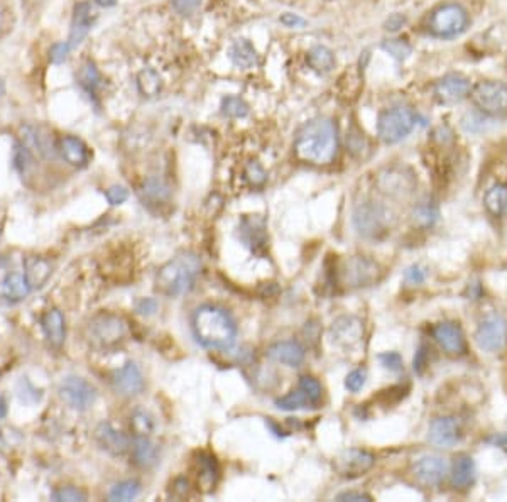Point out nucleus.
Masks as SVG:
<instances>
[{"label": "nucleus", "instance_id": "1", "mask_svg": "<svg viewBox=\"0 0 507 502\" xmlns=\"http://www.w3.org/2000/svg\"><path fill=\"white\" fill-rule=\"evenodd\" d=\"M296 154L311 164H328L337 156L338 135L332 118L318 117L307 122L298 132Z\"/></svg>", "mask_w": 507, "mask_h": 502}, {"label": "nucleus", "instance_id": "2", "mask_svg": "<svg viewBox=\"0 0 507 502\" xmlns=\"http://www.w3.org/2000/svg\"><path fill=\"white\" fill-rule=\"evenodd\" d=\"M196 342L205 349L229 350L237 339V325L233 318L222 308L213 304L200 306L192 318Z\"/></svg>", "mask_w": 507, "mask_h": 502}, {"label": "nucleus", "instance_id": "3", "mask_svg": "<svg viewBox=\"0 0 507 502\" xmlns=\"http://www.w3.org/2000/svg\"><path fill=\"white\" fill-rule=\"evenodd\" d=\"M200 272V257L193 252H181L157 271L156 289L164 296L186 295L193 289Z\"/></svg>", "mask_w": 507, "mask_h": 502}, {"label": "nucleus", "instance_id": "4", "mask_svg": "<svg viewBox=\"0 0 507 502\" xmlns=\"http://www.w3.org/2000/svg\"><path fill=\"white\" fill-rule=\"evenodd\" d=\"M129 335V323L125 318L115 313L95 315L86 325V339L96 349H112L124 342Z\"/></svg>", "mask_w": 507, "mask_h": 502}, {"label": "nucleus", "instance_id": "5", "mask_svg": "<svg viewBox=\"0 0 507 502\" xmlns=\"http://www.w3.org/2000/svg\"><path fill=\"white\" fill-rule=\"evenodd\" d=\"M354 225L359 235L364 239L379 240L391 230V213L386 207L374 202H365L354 211Z\"/></svg>", "mask_w": 507, "mask_h": 502}, {"label": "nucleus", "instance_id": "6", "mask_svg": "<svg viewBox=\"0 0 507 502\" xmlns=\"http://www.w3.org/2000/svg\"><path fill=\"white\" fill-rule=\"evenodd\" d=\"M416 116L408 107H393L384 110L377 120V135L386 144H395L411 134Z\"/></svg>", "mask_w": 507, "mask_h": 502}, {"label": "nucleus", "instance_id": "7", "mask_svg": "<svg viewBox=\"0 0 507 502\" xmlns=\"http://www.w3.org/2000/svg\"><path fill=\"white\" fill-rule=\"evenodd\" d=\"M467 26H469V12L460 3H445L431 14L430 31L437 38H456L467 29Z\"/></svg>", "mask_w": 507, "mask_h": 502}, {"label": "nucleus", "instance_id": "8", "mask_svg": "<svg viewBox=\"0 0 507 502\" xmlns=\"http://www.w3.org/2000/svg\"><path fill=\"white\" fill-rule=\"evenodd\" d=\"M476 343L482 352L497 354L507 345V320L497 311L487 313L476 330Z\"/></svg>", "mask_w": 507, "mask_h": 502}, {"label": "nucleus", "instance_id": "9", "mask_svg": "<svg viewBox=\"0 0 507 502\" xmlns=\"http://www.w3.org/2000/svg\"><path fill=\"white\" fill-rule=\"evenodd\" d=\"M473 103L485 116H502L507 112V85L502 81H480L472 88Z\"/></svg>", "mask_w": 507, "mask_h": 502}, {"label": "nucleus", "instance_id": "10", "mask_svg": "<svg viewBox=\"0 0 507 502\" xmlns=\"http://www.w3.org/2000/svg\"><path fill=\"white\" fill-rule=\"evenodd\" d=\"M341 281L347 288H365L379 281L380 271L379 264L364 256H354L341 266Z\"/></svg>", "mask_w": 507, "mask_h": 502}, {"label": "nucleus", "instance_id": "11", "mask_svg": "<svg viewBox=\"0 0 507 502\" xmlns=\"http://www.w3.org/2000/svg\"><path fill=\"white\" fill-rule=\"evenodd\" d=\"M57 393L71 410L77 411H86L96 399L95 387L90 384L88 381H85L83 378H78V375L64 378L61 381Z\"/></svg>", "mask_w": 507, "mask_h": 502}, {"label": "nucleus", "instance_id": "12", "mask_svg": "<svg viewBox=\"0 0 507 502\" xmlns=\"http://www.w3.org/2000/svg\"><path fill=\"white\" fill-rule=\"evenodd\" d=\"M376 185L379 191L387 196H406L415 189L416 178L408 168L391 166L377 174Z\"/></svg>", "mask_w": 507, "mask_h": 502}, {"label": "nucleus", "instance_id": "13", "mask_svg": "<svg viewBox=\"0 0 507 502\" xmlns=\"http://www.w3.org/2000/svg\"><path fill=\"white\" fill-rule=\"evenodd\" d=\"M470 93H472L470 80L458 73L445 75L434 83V96L443 105H456L463 102L467 96H470Z\"/></svg>", "mask_w": 507, "mask_h": 502}, {"label": "nucleus", "instance_id": "14", "mask_svg": "<svg viewBox=\"0 0 507 502\" xmlns=\"http://www.w3.org/2000/svg\"><path fill=\"white\" fill-rule=\"evenodd\" d=\"M431 336L445 354L460 357L467 352V340L462 326L455 321H441L431 328Z\"/></svg>", "mask_w": 507, "mask_h": 502}, {"label": "nucleus", "instance_id": "15", "mask_svg": "<svg viewBox=\"0 0 507 502\" xmlns=\"http://www.w3.org/2000/svg\"><path fill=\"white\" fill-rule=\"evenodd\" d=\"M330 339L341 349H354L364 339V323L361 318L352 315L337 318L330 328Z\"/></svg>", "mask_w": 507, "mask_h": 502}, {"label": "nucleus", "instance_id": "16", "mask_svg": "<svg viewBox=\"0 0 507 502\" xmlns=\"http://www.w3.org/2000/svg\"><path fill=\"white\" fill-rule=\"evenodd\" d=\"M413 473L423 486L437 487L450 473V464L447 458L438 457V455H424L413 465Z\"/></svg>", "mask_w": 507, "mask_h": 502}, {"label": "nucleus", "instance_id": "17", "mask_svg": "<svg viewBox=\"0 0 507 502\" xmlns=\"http://www.w3.org/2000/svg\"><path fill=\"white\" fill-rule=\"evenodd\" d=\"M376 464V457L370 451L361 450V448H350V450L341 451L335 458V471L343 477H361Z\"/></svg>", "mask_w": 507, "mask_h": 502}, {"label": "nucleus", "instance_id": "18", "mask_svg": "<svg viewBox=\"0 0 507 502\" xmlns=\"http://www.w3.org/2000/svg\"><path fill=\"white\" fill-rule=\"evenodd\" d=\"M428 438L434 447L452 448L462 440V426L453 416H441L431 421Z\"/></svg>", "mask_w": 507, "mask_h": 502}, {"label": "nucleus", "instance_id": "19", "mask_svg": "<svg viewBox=\"0 0 507 502\" xmlns=\"http://www.w3.org/2000/svg\"><path fill=\"white\" fill-rule=\"evenodd\" d=\"M114 389L125 397L138 396L144 389V378L135 362H125L112 378Z\"/></svg>", "mask_w": 507, "mask_h": 502}, {"label": "nucleus", "instance_id": "20", "mask_svg": "<svg viewBox=\"0 0 507 502\" xmlns=\"http://www.w3.org/2000/svg\"><path fill=\"white\" fill-rule=\"evenodd\" d=\"M95 440L102 450L114 457H122L131 450V440L125 433L118 432L110 423H100L95 430Z\"/></svg>", "mask_w": 507, "mask_h": 502}, {"label": "nucleus", "instance_id": "21", "mask_svg": "<svg viewBox=\"0 0 507 502\" xmlns=\"http://www.w3.org/2000/svg\"><path fill=\"white\" fill-rule=\"evenodd\" d=\"M239 230L244 243L250 247L252 252L264 254V250L268 249V232H265L264 218L257 217V215L246 217L240 222Z\"/></svg>", "mask_w": 507, "mask_h": 502}, {"label": "nucleus", "instance_id": "22", "mask_svg": "<svg viewBox=\"0 0 507 502\" xmlns=\"http://www.w3.org/2000/svg\"><path fill=\"white\" fill-rule=\"evenodd\" d=\"M41 326L44 332L48 343L53 349H61L66 339V321H64V315L61 313L57 308L48 310L41 317Z\"/></svg>", "mask_w": 507, "mask_h": 502}, {"label": "nucleus", "instance_id": "23", "mask_svg": "<svg viewBox=\"0 0 507 502\" xmlns=\"http://www.w3.org/2000/svg\"><path fill=\"white\" fill-rule=\"evenodd\" d=\"M268 355L274 362L287 365V367H298L304 360V349L298 342L286 340V342H278L269 347Z\"/></svg>", "mask_w": 507, "mask_h": 502}, {"label": "nucleus", "instance_id": "24", "mask_svg": "<svg viewBox=\"0 0 507 502\" xmlns=\"http://www.w3.org/2000/svg\"><path fill=\"white\" fill-rule=\"evenodd\" d=\"M53 263L46 257L31 256L24 261V278L27 279L31 289H38L44 286V282L51 278Z\"/></svg>", "mask_w": 507, "mask_h": 502}, {"label": "nucleus", "instance_id": "25", "mask_svg": "<svg viewBox=\"0 0 507 502\" xmlns=\"http://www.w3.org/2000/svg\"><path fill=\"white\" fill-rule=\"evenodd\" d=\"M57 150L64 157V161L68 164H71V166L83 168L90 159V153L85 142L81 139L75 137V135H64V137H61L60 142H57Z\"/></svg>", "mask_w": 507, "mask_h": 502}, {"label": "nucleus", "instance_id": "26", "mask_svg": "<svg viewBox=\"0 0 507 502\" xmlns=\"http://www.w3.org/2000/svg\"><path fill=\"white\" fill-rule=\"evenodd\" d=\"M93 17H92V9H90V3L81 2L75 7V16L73 23H71L70 29V38H68V44L70 48H77L81 41L86 38L88 31L92 29Z\"/></svg>", "mask_w": 507, "mask_h": 502}, {"label": "nucleus", "instance_id": "27", "mask_svg": "<svg viewBox=\"0 0 507 502\" xmlns=\"http://www.w3.org/2000/svg\"><path fill=\"white\" fill-rule=\"evenodd\" d=\"M477 477L476 462L470 455H460L452 467V486L455 489H469Z\"/></svg>", "mask_w": 507, "mask_h": 502}, {"label": "nucleus", "instance_id": "28", "mask_svg": "<svg viewBox=\"0 0 507 502\" xmlns=\"http://www.w3.org/2000/svg\"><path fill=\"white\" fill-rule=\"evenodd\" d=\"M132 460L141 468H153L157 464L159 451L157 447L151 442L147 436H135V442L132 445Z\"/></svg>", "mask_w": 507, "mask_h": 502}, {"label": "nucleus", "instance_id": "29", "mask_svg": "<svg viewBox=\"0 0 507 502\" xmlns=\"http://www.w3.org/2000/svg\"><path fill=\"white\" fill-rule=\"evenodd\" d=\"M230 60L240 70H250V68L257 66L259 55L252 42L247 41V39H237L230 46Z\"/></svg>", "mask_w": 507, "mask_h": 502}, {"label": "nucleus", "instance_id": "30", "mask_svg": "<svg viewBox=\"0 0 507 502\" xmlns=\"http://www.w3.org/2000/svg\"><path fill=\"white\" fill-rule=\"evenodd\" d=\"M31 293L27 279L19 272H10L0 282V295L9 301H23Z\"/></svg>", "mask_w": 507, "mask_h": 502}, {"label": "nucleus", "instance_id": "31", "mask_svg": "<svg viewBox=\"0 0 507 502\" xmlns=\"http://www.w3.org/2000/svg\"><path fill=\"white\" fill-rule=\"evenodd\" d=\"M484 207L492 217H504L507 213V185L495 183L485 191Z\"/></svg>", "mask_w": 507, "mask_h": 502}, {"label": "nucleus", "instance_id": "32", "mask_svg": "<svg viewBox=\"0 0 507 502\" xmlns=\"http://www.w3.org/2000/svg\"><path fill=\"white\" fill-rule=\"evenodd\" d=\"M307 63L313 71L325 75L330 73L335 66V56L326 46H313L307 55Z\"/></svg>", "mask_w": 507, "mask_h": 502}, {"label": "nucleus", "instance_id": "33", "mask_svg": "<svg viewBox=\"0 0 507 502\" xmlns=\"http://www.w3.org/2000/svg\"><path fill=\"white\" fill-rule=\"evenodd\" d=\"M141 193L144 202H147L149 205H161V203H166L169 196H171L169 186L159 178L146 179L142 185Z\"/></svg>", "mask_w": 507, "mask_h": 502}, {"label": "nucleus", "instance_id": "34", "mask_svg": "<svg viewBox=\"0 0 507 502\" xmlns=\"http://www.w3.org/2000/svg\"><path fill=\"white\" fill-rule=\"evenodd\" d=\"M198 465V482L200 486L211 489L218 479V464L213 455L200 453L196 458Z\"/></svg>", "mask_w": 507, "mask_h": 502}, {"label": "nucleus", "instance_id": "35", "mask_svg": "<svg viewBox=\"0 0 507 502\" xmlns=\"http://www.w3.org/2000/svg\"><path fill=\"white\" fill-rule=\"evenodd\" d=\"M138 88L142 96L153 98V96H157L161 93L163 80H161L159 73H157L156 70H153V68H144V70L139 71L138 75Z\"/></svg>", "mask_w": 507, "mask_h": 502}, {"label": "nucleus", "instance_id": "36", "mask_svg": "<svg viewBox=\"0 0 507 502\" xmlns=\"http://www.w3.org/2000/svg\"><path fill=\"white\" fill-rule=\"evenodd\" d=\"M276 406L283 411H298L308 410V408H316V404L298 387L296 391H291L286 396L276 399Z\"/></svg>", "mask_w": 507, "mask_h": 502}, {"label": "nucleus", "instance_id": "37", "mask_svg": "<svg viewBox=\"0 0 507 502\" xmlns=\"http://www.w3.org/2000/svg\"><path fill=\"white\" fill-rule=\"evenodd\" d=\"M438 218H440L438 205L437 203L430 202V200H428V202L418 203V205L415 207V210H413V222H415L418 227L423 228L433 227L438 222Z\"/></svg>", "mask_w": 507, "mask_h": 502}, {"label": "nucleus", "instance_id": "38", "mask_svg": "<svg viewBox=\"0 0 507 502\" xmlns=\"http://www.w3.org/2000/svg\"><path fill=\"white\" fill-rule=\"evenodd\" d=\"M141 494V482L135 479L122 480V482L115 484L110 489L109 499L110 501H132Z\"/></svg>", "mask_w": 507, "mask_h": 502}, {"label": "nucleus", "instance_id": "39", "mask_svg": "<svg viewBox=\"0 0 507 502\" xmlns=\"http://www.w3.org/2000/svg\"><path fill=\"white\" fill-rule=\"evenodd\" d=\"M222 114L230 118H244L249 116V105L240 96L229 95L222 100Z\"/></svg>", "mask_w": 507, "mask_h": 502}, {"label": "nucleus", "instance_id": "40", "mask_svg": "<svg viewBox=\"0 0 507 502\" xmlns=\"http://www.w3.org/2000/svg\"><path fill=\"white\" fill-rule=\"evenodd\" d=\"M78 78H80L81 87H83L90 95H96V90H99L100 87L102 78H100L99 70H96V66L92 63V61H86L83 66H81Z\"/></svg>", "mask_w": 507, "mask_h": 502}, {"label": "nucleus", "instance_id": "41", "mask_svg": "<svg viewBox=\"0 0 507 502\" xmlns=\"http://www.w3.org/2000/svg\"><path fill=\"white\" fill-rule=\"evenodd\" d=\"M131 430L135 436H149L154 432L153 416L142 410L134 411L131 416Z\"/></svg>", "mask_w": 507, "mask_h": 502}, {"label": "nucleus", "instance_id": "42", "mask_svg": "<svg viewBox=\"0 0 507 502\" xmlns=\"http://www.w3.org/2000/svg\"><path fill=\"white\" fill-rule=\"evenodd\" d=\"M382 49L398 61L406 60L413 51L411 46L406 41H402V39H387V41L382 42Z\"/></svg>", "mask_w": 507, "mask_h": 502}, {"label": "nucleus", "instance_id": "43", "mask_svg": "<svg viewBox=\"0 0 507 502\" xmlns=\"http://www.w3.org/2000/svg\"><path fill=\"white\" fill-rule=\"evenodd\" d=\"M298 387H300V389L303 391L308 397H310L313 403L318 406L320 401H322V396H323V387L315 378H311V375H303V378L300 379V384H298Z\"/></svg>", "mask_w": 507, "mask_h": 502}, {"label": "nucleus", "instance_id": "44", "mask_svg": "<svg viewBox=\"0 0 507 502\" xmlns=\"http://www.w3.org/2000/svg\"><path fill=\"white\" fill-rule=\"evenodd\" d=\"M53 499L57 502H83L88 499L86 492H83L81 489L73 486H66V487H60L53 492Z\"/></svg>", "mask_w": 507, "mask_h": 502}, {"label": "nucleus", "instance_id": "45", "mask_svg": "<svg viewBox=\"0 0 507 502\" xmlns=\"http://www.w3.org/2000/svg\"><path fill=\"white\" fill-rule=\"evenodd\" d=\"M246 178L252 186H261L264 185L265 179H268V174H265L264 168H262L257 161H250L246 166Z\"/></svg>", "mask_w": 507, "mask_h": 502}, {"label": "nucleus", "instance_id": "46", "mask_svg": "<svg viewBox=\"0 0 507 502\" xmlns=\"http://www.w3.org/2000/svg\"><path fill=\"white\" fill-rule=\"evenodd\" d=\"M365 379L367 374L364 369H355V371H352L350 374L345 378V387H347L350 393H359V391L365 386Z\"/></svg>", "mask_w": 507, "mask_h": 502}, {"label": "nucleus", "instance_id": "47", "mask_svg": "<svg viewBox=\"0 0 507 502\" xmlns=\"http://www.w3.org/2000/svg\"><path fill=\"white\" fill-rule=\"evenodd\" d=\"M14 163H16V168L24 173L27 170L29 164H31V150H29L24 144H16V150H14Z\"/></svg>", "mask_w": 507, "mask_h": 502}, {"label": "nucleus", "instance_id": "48", "mask_svg": "<svg viewBox=\"0 0 507 502\" xmlns=\"http://www.w3.org/2000/svg\"><path fill=\"white\" fill-rule=\"evenodd\" d=\"M171 5L179 16H192L201 5V0H171Z\"/></svg>", "mask_w": 507, "mask_h": 502}, {"label": "nucleus", "instance_id": "49", "mask_svg": "<svg viewBox=\"0 0 507 502\" xmlns=\"http://www.w3.org/2000/svg\"><path fill=\"white\" fill-rule=\"evenodd\" d=\"M379 360L384 369L391 372L402 371V357L398 352H384L379 355Z\"/></svg>", "mask_w": 507, "mask_h": 502}, {"label": "nucleus", "instance_id": "50", "mask_svg": "<svg viewBox=\"0 0 507 502\" xmlns=\"http://www.w3.org/2000/svg\"><path fill=\"white\" fill-rule=\"evenodd\" d=\"M71 48L70 44L66 42H55V44L51 46V49H49V60L53 61V63L56 64H61L64 63V61L68 60V55H70Z\"/></svg>", "mask_w": 507, "mask_h": 502}, {"label": "nucleus", "instance_id": "51", "mask_svg": "<svg viewBox=\"0 0 507 502\" xmlns=\"http://www.w3.org/2000/svg\"><path fill=\"white\" fill-rule=\"evenodd\" d=\"M426 269L418 266V264H415V266H409L408 269L404 271V279L408 282H411V285H421V282L426 281Z\"/></svg>", "mask_w": 507, "mask_h": 502}, {"label": "nucleus", "instance_id": "52", "mask_svg": "<svg viewBox=\"0 0 507 502\" xmlns=\"http://www.w3.org/2000/svg\"><path fill=\"white\" fill-rule=\"evenodd\" d=\"M105 196H107V200H109L110 205H122V203L129 198V191L124 188V186L115 185L107 189Z\"/></svg>", "mask_w": 507, "mask_h": 502}, {"label": "nucleus", "instance_id": "53", "mask_svg": "<svg viewBox=\"0 0 507 502\" xmlns=\"http://www.w3.org/2000/svg\"><path fill=\"white\" fill-rule=\"evenodd\" d=\"M135 310L139 311L141 315H154L157 311V303L156 300H153V298H141V300L135 303Z\"/></svg>", "mask_w": 507, "mask_h": 502}, {"label": "nucleus", "instance_id": "54", "mask_svg": "<svg viewBox=\"0 0 507 502\" xmlns=\"http://www.w3.org/2000/svg\"><path fill=\"white\" fill-rule=\"evenodd\" d=\"M188 480L183 479V477H179V479H176L174 482H172V496L174 497H186V494H188Z\"/></svg>", "mask_w": 507, "mask_h": 502}, {"label": "nucleus", "instance_id": "55", "mask_svg": "<svg viewBox=\"0 0 507 502\" xmlns=\"http://www.w3.org/2000/svg\"><path fill=\"white\" fill-rule=\"evenodd\" d=\"M337 501H354V502L364 501V502H369V501H372V497H370L369 494H365V492H352V490H350V492L338 494Z\"/></svg>", "mask_w": 507, "mask_h": 502}, {"label": "nucleus", "instance_id": "56", "mask_svg": "<svg viewBox=\"0 0 507 502\" xmlns=\"http://www.w3.org/2000/svg\"><path fill=\"white\" fill-rule=\"evenodd\" d=\"M426 364H428L426 347L421 345L418 352H416V357H415V371L418 372V374H421V372L424 371V367H426Z\"/></svg>", "mask_w": 507, "mask_h": 502}, {"label": "nucleus", "instance_id": "57", "mask_svg": "<svg viewBox=\"0 0 507 502\" xmlns=\"http://www.w3.org/2000/svg\"><path fill=\"white\" fill-rule=\"evenodd\" d=\"M281 23L286 27H301V26H304V19H303V17L296 16V14H291V12L283 14V16H281Z\"/></svg>", "mask_w": 507, "mask_h": 502}, {"label": "nucleus", "instance_id": "58", "mask_svg": "<svg viewBox=\"0 0 507 502\" xmlns=\"http://www.w3.org/2000/svg\"><path fill=\"white\" fill-rule=\"evenodd\" d=\"M404 23H406V17H402L401 14H393V16H391L389 19H387L386 29L387 31H393V32L394 31H399L402 26H404Z\"/></svg>", "mask_w": 507, "mask_h": 502}, {"label": "nucleus", "instance_id": "59", "mask_svg": "<svg viewBox=\"0 0 507 502\" xmlns=\"http://www.w3.org/2000/svg\"><path fill=\"white\" fill-rule=\"evenodd\" d=\"M487 443H491L492 447H507V433H495V435L489 436Z\"/></svg>", "mask_w": 507, "mask_h": 502}, {"label": "nucleus", "instance_id": "60", "mask_svg": "<svg viewBox=\"0 0 507 502\" xmlns=\"http://www.w3.org/2000/svg\"><path fill=\"white\" fill-rule=\"evenodd\" d=\"M5 414H7V401L5 397L0 396V419L5 418Z\"/></svg>", "mask_w": 507, "mask_h": 502}, {"label": "nucleus", "instance_id": "61", "mask_svg": "<svg viewBox=\"0 0 507 502\" xmlns=\"http://www.w3.org/2000/svg\"><path fill=\"white\" fill-rule=\"evenodd\" d=\"M93 2H95L96 5H100V7H112V5H115V3H117V0H93Z\"/></svg>", "mask_w": 507, "mask_h": 502}]
</instances>
